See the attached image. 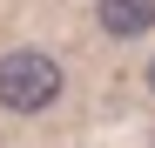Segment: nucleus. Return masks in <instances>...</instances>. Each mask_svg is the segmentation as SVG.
<instances>
[{"label": "nucleus", "mask_w": 155, "mask_h": 148, "mask_svg": "<svg viewBox=\"0 0 155 148\" xmlns=\"http://www.w3.org/2000/svg\"><path fill=\"white\" fill-rule=\"evenodd\" d=\"M54 101H61V61L34 54V47H20V54L0 61V108L41 114V108H54Z\"/></svg>", "instance_id": "f257e3e1"}, {"label": "nucleus", "mask_w": 155, "mask_h": 148, "mask_svg": "<svg viewBox=\"0 0 155 148\" xmlns=\"http://www.w3.org/2000/svg\"><path fill=\"white\" fill-rule=\"evenodd\" d=\"M94 20H101V34L135 40V34H148V27H155V0H101Z\"/></svg>", "instance_id": "f03ea898"}, {"label": "nucleus", "mask_w": 155, "mask_h": 148, "mask_svg": "<svg viewBox=\"0 0 155 148\" xmlns=\"http://www.w3.org/2000/svg\"><path fill=\"white\" fill-rule=\"evenodd\" d=\"M148 94H155V61H148Z\"/></svg>", "instance_id": "7ed1b4c3"}]
</instances>
